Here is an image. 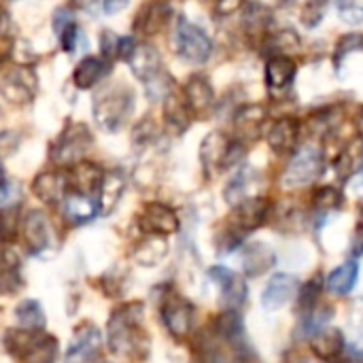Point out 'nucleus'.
<instances>
[{
	"label": "nucleus",
	"instance_id": "f257e3e1",
	"mask_svg": "<svg viewBox=\"0 0 363 363\" xmlns=\"http://www.w3.org/2000/svg\"><path fill=\"white\" fill-rule=\"evenodd\" d=\"M272 215V204L266 198L253 196L242 200L234 206V213L228 219V228L221 234V247L223 251L236 249L247 234L259 230Z\"/></svg>",
	"mask_w": 363,
	"mask_h": 363
},
{
	"label": "nucleus",
	"instance_id": "f03ea898",
	"mask_svg": "<svg viewBox=\"0 0 363 363\" xmlns=\"http://www.w3.org/2000/svg\"><path fill=\"white\" fill-rule=\"evenodd\" d=\"M143 304H125L108 321V347L119 355H136L138 349H145L140 340H145L140 332Z\"/></svg>",
	"mask_w": 363,
	"mask_h": 363
},
{
	"label": "nucleus",
	"instance_id": "7ed1b4c3",
	"mask_svg": "<svg viewBox=\"0 0 363 363\" xmlns=\"http://www.w3.org/2000/svg\"><path fill=\"white\" fill-rule=\"evenodd\" d=\"M323 168H325L323 149L317 143H304L294 149V155L281 177V185L285 189H300L313 185L323 174Z\"/></svg>",
	"mask_w": 363,
	"mask_h": 363
},
{
	"label": "nucleus",
	"instance_id": "20e7f679",
	"mask_svg": "<svg viewBox=\"0 0 363 363\" xmlns=\"http://www.w3.org/2000/svg\"><path fill=\"white\" fill-rule=\"evenodd\" d=\"M132 106L134 96L130 87L108 85L94 98V117L104 130L115 132L125 123V119L132 113Z\"/></svg>",
	"mask_w": 363,
	"mask_h": 363
},
{
	"label": "nucleus",
	"instance_id": "39448f33",
	"mask_svg": "<svg viewBox=\"0 0 363 363\" xmlns=\"http://www.w3.org/2000/svg\"><path fill=\"white\" fill-rule=\"evenodd\" d=\"M174 47H177V53L189 64H204L213 53L211 36L200 26L187 21L185 17H181L177 21Z\"/></svg>",
	"mask_w": 363,
	"mask_h": 363
},
{
	"label": "nucleus",
	"instance_id": "423d86ee",
	"mask_svg": "<svg viewBox=\"0 0 363 363\" xmlns=\"http://www.w3.org/2000/svg\"><path fill=\"white\" fill-rule=\"evenodd\" d=\"M94 138L85 123H70L51 145V162L57 166H74L91 147Z\"/></svg>",
	"mask_w": 363,
	"mask_h": 363
},
{
	"label": "nucleus",
	"instance_id": "0eeeda50",
	"mask_svg": "<svg viewBox=\"0 0 363 363\" xmlns=\"http://www.w3.org/2000/svg\"><path fill=\"white\" fill-rule=\"evenodd\" d=\"M200 153H202V164L206 170H228V168H234L242 160L245 145L238 138L232 140L223 136L221 132H213L202 140Z\"/></svg>",
	"mask_w": 363,
	"mask_h": 363
},
{
	"label": "nucleus",
	"instance_id": "6e6552de",
	"mask_svg": "<svg viewBox=\"0 0 363 363\" xmlns=\"http://www.w3.org/2000/svg\"><path fill=\"white\" fill-rule=\"evenodd\" d=\"M208 277H211V281L217 285L221 304H223L225 308L238 311V308L247 302L249 287H247V281H245L240 274H236L234 270H230V268H225V266H213V268L208 270Z\"/></svg>",
	"mask_w": 363,
	"mask_h": 363
},
{
	"label": "nucleus",
	"instance_id": "1a4fd4ad",
	"mask_svg": "<svg viewBox=\"0 0 363 363\" xmlns=\"http://www.w3.org/2000/svg\"><path fill=\"white\" fill-rule=\"evenodd\" d=\"M0 94L11 104H28L36 96V74L28 66H15L4 72L0 81Z\"/></svg>",
	"mask_w": 363,
	"mask_h": 363
},
{
	"label": "nucleus",
	"instance_id": "9d476101",
	"mask_svg": "<svg viewBox=\"0 0 363 363\" xmlns=\"http://www.w3.org/2000/svg\"><path fill=\"white\" fill-rule=\"evenodd\" d=\"M194 317H196V308L189 300L177 294L166 296L162 304V321L174 338H185L191 332Z\"/></svg>",
	"mask_w": 363,
	"mask_h": 363
},
{
	"label": "nucleus",
	"instance_id": "9b49d317",
	"mask_svg": "<svg viewBox=\"0 0 363 363\" xmlns=\"http://www.w3.org/2000/svg\"><path fill=\"white\" fill-rule=\"evenodd\" d=\"M100 349H102L100 330L89 323L81 325L68 345V353H66L64 363H96L100 357Z\"/></svg>",
	"mask_w": 363,
	"mask_h": 363
},
{
	"label": "nucleus",
	"instance_id": "f8f14e48",
	"mask_svg": "<svg viewBox=\"0 0 363 363\" xmlns=\"http://www.w3.org/2000/svg\"><path fill=\"white\" fill-rule=\"evenodd\" d=\"M138 228L149 236H168L179 230V217L170 206L149 202L138 215Z\"/></svg>",
	"mask_w": 363,
	"mask_h": 363
},
{
	"label": "nucleus",
	"instance_id": "ddd939ff",
	"mask_svg": "<svg viewBox=\"0 0 363 363\" xmlns=\"http://www.w3.org/2000/svg\"><path fill=\"white\" fill-rule=\"evenodd\" d=\"M23 238L28 249L43 257L51 251L53 247V234H51V225L49 219L43 211H30L23 219Z\"/></svg>",
	"mask_w": 363,
	"mask_h": 363
},
{
	"label": "nucleus",
	"instance_id": "4468645a",
	"mask_svg": "<svg viewBox=\"0 0 363 363\" xmlns=\"http://www.w3.org/2000/svg\"><path fill=\"white\" fill-rule=\"evenodd\" d=\"M298 74V66L289 55H270L266 62V87L272 96H283L291 89Z\"/></svg>",
	"mask_w": 363,
	"mask_h": 363
},
{
	"label": "nucleus",
	"instance_id": "2eb2a0df",
	"mask_svg": "<svg viewBox=\"0 0 363 363\" xmlns=\"http://www.w3.org/2000/svg\"><path fill=\"white\" fill-rule=\"evenodd\" d=\"M298 289H300V283L294 274H285V272L274 274L262 291V306L270 313L279 311L287 306L291 300H296Z\"/></svg>",
	"mask_w": 363,
	"mask_h": 363
},
{
	"label": "nucleus",
	"instance_id": "dca6fc26",
	"mask_svg": "<svg viewBox=\"0 0 363 363\" xmlns=\"http://www.w3.org/2000/svg\"><path fill=\"white\" fill-rule=\"evenodd\" d=\"M268 121V108L264 104H245L234 117V132L238 140H255Z\"/></svg>",
	"mask_w": 363,
	"mask_h": 363
},
{
	"label": "nucleus",
	"instance_id": "f3484780",
	"mask_svg": "<svg viewBox=\"0 0 363 363\" xmlns=\"http://www.w3.org/2000/svg\"><path fill=\"white\" fill-rule=\"evenodd\" d=\"M128 62H130V68L136 74V79H140L143 83H151L153 79H157L164 72L162 70V57H160L157 49L147 45V43L136 45L134 51L130 53Z\"/></svg>",
	"mask_w": 363,
	"mask_h": 363
},
{
	"label": "nucleus",
	"instance_id": "a211bd4d",
	"mask_svg": "<svg viewBox=\"0 0 363 363\" xmlns=\"http://www.w3.org/2000/svg\"><path fill=\"white\" fill-rule=\"evenodd\" d=\"M266 138L274 153L279 155L294 153V149L298 147V138H300V121L294 117H281L270 125Z\"/></svg>",
	"mask_w": 363,
	"mask_h": 363
},
{
	"label": "nucleus",
	"instance_id": "6ab92c4d",
	"mask_svg": "<svg viewBox=\"0 0 363 363\" xmlns=\"http://www.w3.org/2000/svg\"><path fill=\"white\" fill-rule=\"evenodd\" d=\"M170 15H172V6L166 0H151L138 11L134 19V30L147 36L157 34L160 30L166 28V23L170 21Z\"/></svg>",
	"mask_w": 363,
	"mask_h": 363
},
{
	"label": "nucleus",
	"instance_id": "aec40b11",
	"mask_svg": "<svg viewBox=\"0 0 363 363\" xmlns=\"http://www.w3.org/2000/svg\"><path fill=\"white\" fill-rule=\"evenodd\" d=\"M68 174L64 172H55V170H47V172H40L34 183H32V189L36 194L38 200H43L45 204H57V202H64L66 194H68Z\"/></svg>",
	"mask_w": 363,
	"mask_h": 363
},
{
	"label": "nucleus",
	"instance_id": "412c9836",
	"mask_svg": "<svg viewBox=\"0 0 363 363\" xmlns=\"http://www.w3.org/2000/svg\"><path fill=\"white\" fill-rule=\"evenodd\" d=\"M345 349H347V340L340 330L321 328L317 334L311 336V351L321 362H336L338 357L345 355Z\"/></svg>",
	"mask_w": 363,
	"mask_h": 363
},
{
	"label": "nucleus",
	"instance_id": "4be33fe9",
	"mask_svg": "<svg viewBox=\"0 0 363 363\" xmlns=\"http://www.w3.org/2000/svg\"><path fill=\"white\" fill-rule=\"evenodd\" d=\"M183 98L191 111L194 117H200V115H206L213 104H215V91L211 87V83L204 79V77H191L187 83H185V91H183Z\"/></svg>",
	"mask_w": 363,
	"mask_h": 363
},
{
	"label": "nucleus",
	"instance_id": "5701e85b",
	"mask_svg": "<svg viewBox=\"0 0 363 363\" xmlns=\"http://www.w3.org/2000/svg\"><path fill=\"white\" fill-rule=\"evenodd\" d=\"M357 281H359V264L357 262H345V264H340L338 268H334L328 277H325V289L332 294V296H336V298H345V296H349L353 289H355V285H357Z\"/></svg>",
	"mask_w": 363,
	"mask_h": 363
},
{
	"label": "nucleus",
	"instance_id": "b1692460",
	"mask_svg": "<svg viewBox=\"0 0 363 363\" xmlns=\"http://www.w3.org/2000/svg\"><path fill=\"white\" fill-rule=\"evenodd\" d=\"M98 211H100L98 202L91 196L72 191V194H66L64 198V217L74 225L89 223L98 215Z\"/></svg>",
	"mask_w": 363,
	"mask_h": 363
},
{
	"label": "nucleus",
	"instance_id": "393cba45",
	"mask_svg": "<svg viewBox=\"0 0 363 363\" xmlns=\"http://www.w3.org/2000/svg\"><path fill=\"white\" fill-rule=\"evenodd\" d=\"M102 179H104V172L94 166V164H77L68 177V183L74 187V191L79 194H85V196H91L100 189L102 185Z\"/></svg>",
	"mask_w": 363,
	"mask_h": 363
},
{
	"label": "nucleus",
	"instance_id": "a878e982",
	"mask_svg": "<svg viewBox=\"0 0 363 363\" xmlns=\"http://www.w3.org/2000/svg\"><path fill=\"white\" fill-rule=\"evenodd\" d=\"M21 287L23 283L19 274V257L11 249H6L4 253H0V294L13 296Z\"/></svg>",
	"mask_w": 363,
	"mask_h": 363
},
{
	"label": "nucleus",
	"instance_id": "bb28decb",
	"mask_svg": "<svg viewBox=\"0 0 363 363\" xmlns=\"http://www.w3.org/2000/svg\"><path fill=\"white\" fill-rule=\"evenodd\" d=\"M106 72H108V66H106L104 60H100V57H85L77 66V70L72 74V81H74V85L79 89H89V87L98 85L106 77Z\"/></svg>",
	"mask_w": 363,
	"mask_h": 363
},
{
	"label": "nucleus",
	"instance_id": "cd10ccee",
	"mask_svg": "<svg viewBox=\"0 0 363 363\" xmlns=\"http://www.w3.org/2000/svg\"><path fill=\"white\" fill-rule=\"evenodd\" d=\"M323 287H325V283H323V277L321 274H315L304 285H300L298 296H296V313L302 319L308 317L319 306V298H321Z\"/></svg>",
	"mask_w": 363,
	"mask_h": 363
},
{
	"label": "nucleus",
	"instance_id": "c85d7f7f",
	"mask_svg": "<svg viewBox=\"0 0 363 363\" xmlns=\"http://www.w3.org/2000/svg\"><path fill=\"white\" fill-rule=\"evenodd\" d=\"M255 177H257V174H255L253 168H242V170H238V172L230 179V183L225 185V191H223L225 202L232 204V206H236V204H240L242 200L253 198V196H251V187H253V183H255Z\"/></svg>",
	"mask_w": 363,
	"mask_h": 363
},
{
	"label": "nucleus",
	"instance_id": "c756f323",
	"mask_svg": "<svg viewBox=\"0 0 363 363\" xmlns=\"http://www.w3.org/2000/svg\"><path fill=\"white\" fill-rule=\"evenodd\" d=\"M336 170L342 179H349L353 177L355 172H362L363 170V138H355L351 140L345 151L338 155L336 160Z\"/></svg>",
	"mask_w": 363,
	"mask_h": 363
},
{
	"label": "nucleus",
	"instance_id": "7c9ffc66",
	"mask_svg": "<svg viewBox=\"0 0 363 363\" xmlns=\"http://www.w3.org/2000/svg\"><path fill=\"white\" fill-rule=\"evenodd\" d=\"M242 262H245V272L249 277H259L262 272H266L274 264V253L266 245H262V242L249 245L245 249Z\"/></svg>",
	"mask_w": 363,
	"mask_h": 363
},
{
	"label": "nucleus",
	"instance_id": "2f4dec72",
	"mask_svg": "<svg viewBox=\"0 0 363 363\" xmlns=\"http://www.w3.org/2000/svg\"><path fill=\"white\" fill-rule=\"evenodd\" d=\"M123 177L119 174V172H108V174H104V179H102V185H100V189H98V208L102 211V213H111L113 208H115V204L119 202V198H121V194H123Z\"/></svg>",
	"mask_w": 363,
	"mask_h": 363
},
{
	"label": "nucleus",
	"instance_id": "473e14b6",
	"mask_svg": "<svg viewBox=\"0 0 363 363\" xmlns=\"http://www.w3.org/2000/svg\"><path fill=\"white\" fill-rule=\"evenodd\" d=\"M164 115H166V123L174 132H183L189 125V119L194 117L187 102H185V98H177V96H170V94H168V100H166Z\"/></svg>",
	"mask_w": 363,
	"mask_h": 363
},
{
	"label": "nucleus",
	"instance_id": "72a5a7b5",
	"mask_svg": "<svg viewBox=\"0 0 363 363\" xmlns=\"http://www.w3.org/2000/svg\"><path fill=\"white\" fill-rule=\"evenodd\" d=\"M15 319L23 330H40L45 325V313L36 300H23L15 308Z\"/></svg>",
	"mask_w": 363,
	"mask_h": 363
},
{
	"label": "nucleus",
	"instance_id": "f704fd0d",
	"mask_svg": "<svg viewBox=\"0 0 363 363\" xmlns=\"http://www.w3.org/2000/svg\"><path fill=\"white\" fill-rule=\"evenodd\" d=\"M55 355H57V340L43 334L38 338V342L21 357L23 363H53L55 362Z\"/></svg>",
	"mask_w": 363,
	"mask_h": 363
},
{
	"label": "nucleus",
	"instance_id": "c9c22d12",
	"mask_svg": "<svg viewBox=\"0 0 363 363\" xmlns=\"http://www.w3.org/2000/svg\"><path fill=\"white\" fill-rule=\"evenodd\" d=\"M313 206L315 211L319 213H332V211H338L340 204H342V194L338 187L334 185H319L315 191H313Z\"/></svg>",
	"mask_w": 363,
	"mask_h": 363
},
{
	"label": "nucleus",
	"instance_id": "e433bc0d",
	"mask_svg": "<svg viewBox=\"0 0 363 363\" xmlns=\"http://www.w3.org/2000/svg\"><path fill=\"white\" fill-rule=\"evenodd\" d=\"M166 255V242L160 236H151L145 242L138 245L134 251V257L140 266H155Z\"/></svg>",
	"mask_w": 363,
	"mask_h": 363
},
{
	"label": "nucleus",
	"instance_id": "4c0bfd02",
	"mask_svg": "<svg viewBox=\"0 0 363 363\" xmlns=\"http://www.w3.org/2000/svg\"><path fill=\"white\" fill-rule=\"evenodd\" d=\"M328 6H330L328 0H306L304 6H302V11H300V21H302L308 30L317 28V26L323 21V17H325Z\"/></svg>",
	"mask_w": 363,
	"mask_h": 363
},
{
	"label": "nucleus",
	"instance_id": "58836bf2",
	"mask_svg": "<svg viewBox=\"0 0 363 363\" xmlns=\"http://www.w3.org/2000/svg\"><path fill=\"white\" fill-rule=\"evenodd\" d=\"M17 238V213L13 208H2L0 211V240L2 242H13Z\"/></svg>",
	"mask_w": 363,
	"mask_h": 363
},
{
	"label": "nucleus",
	"instance_id": "ea45409f",
	"mask_svg": "<svg viewBox=\"0 0 363 363\" xmlns=\"http://www.w3.org/2000/svg\"><path fill=\"white\" fill-rule=\"evenodd\" d=\"M336 6L345 21L359 23L363 19V0H336Z\"/></svg>",
	"mask_w": 363,
	"mask_h": 363
},
{
	"label": "nucleus",
	"instance_id": "a19ab883",
	"mask_svg": "<svg viewBox=\"0 0 363 363\" xmlns=\"http://www.w3.org/2000/svg\"><path fill=\"white\" fill-rule=\"evenodd\" d=\"M21 200V187L17 183H0V211L13 208Z\"/></svg>",
	"mask_w": 363,
	"mask_h": 363
},
{
	"label": "nucleus",
	"instance_id": "79ce46f5",
	"mask_svg": "<svg viewBox=\"0 0 363 363\" xmlns=\"http://www.w3.org/2000/svg\"><path fill=\"white\" fill-rule=\"evenodd\" d=\"M117 36L113 34V32H104L102 36H100V47H102V51H104V57H108V55H117Z\"/></svg>",
	"mask_w": 363,
	"mask_h": 363
},
{
	"label": "nucleus",
	"instance_id": "37998d69",
	"mask_svg": "<svg viewBox=\"0 0 363 363\" xmlns=\"http://www.w3.org/2000/svg\"><path fill=\"white\" fill-rule=\"evenodd\" d=\"M102 4L106 13H119L128 4V0H102Z\"/></svg>",
	"mask_w": 363,
	"mask_h": 363
},
{
	"label": "nucleus",
	"instance_id": "c03bdc74",
	"mask_svg": "<svg viewBox=\"0 0 363 363\" xmlns=\"http://www.w3.org/2000/svg\"><path fill=\"white\" fill-rule=\"evenodd\" d=\"M283 363H306V362L302 359V355H300V353H296V351H294V353H287V355H285Z\"/></svg>",
	"mask_w": 363,
	"mask_h": 363
},
{
	"label": "nucleus",
	"instance_id": "a18cd8bd",
	"mask_svg": "<svg viewBox=\"0 0 363 363\" xmlns=\"http://www.w3.org/2000/svg\"><path fill=\"white\" fill-rule=\"evenodd\" d=\"M355 123L359 125V130H362V132H363V106H362V108H359V115H357V119H355Z\"/></svg>",
	"mask_w": 363,
	"mask_h": 363
},
{
	"label": "nucleus",
	"instance_id": "49530a36",
	"mask_svg": "<svg viewBox=\"0 0 363 363\" xmlns=\"http://www.w3.org/2000/svg\"><path fill=\"white\" fill-rule=\"evenodd\" d=\"M332 363H353L351 359H347V357H338L336 362H332Z\"/></svg>",
	"mask_w": 363,
	"mask_h": 363
},
{
	"label": "nucleus",
	"instance_id": "de8ad7c7",
	"mask_svg": "<svg viewBox=\"0 0 363 363\" xmlns=\"http://www.w3.org/2000/svg\"><path fill=\"white\" fill-rule=\"evenodd\" d=\"M359 225L363 228V204H362V208H359Z\"/></svg>",
	"mask_w": 363,
	"mask_h": 363
},
{
	"label": "nucleus",
	"instance_id": "09e8293b",
	"mask_svg": "<svg viewBox=\"0 0 363 363\" xmlns=\"http://www.w3.org/2000/svg\"><path fill=\"white\" fill-rule=\"evenodd\" d=\"M0 183H2V166H0Z\"/></svg>",
	"mask_w": 363,
	"mask_h": 363
},
{
	"label": "nucleus",
	"instance_id": "8fccbe9b",
	"mask_svg": "<svg viewBox=\"0 0 363 363\" xmlns=\"http://www.w3.org/2000/svg\"><path fill=\"white\" fill-rule=\"evenodd\" d=\"M362 357H363V355H362Z\"/></svg>",
	"mask_w": 363,
	"mask_h": 363
}]
</instances>
